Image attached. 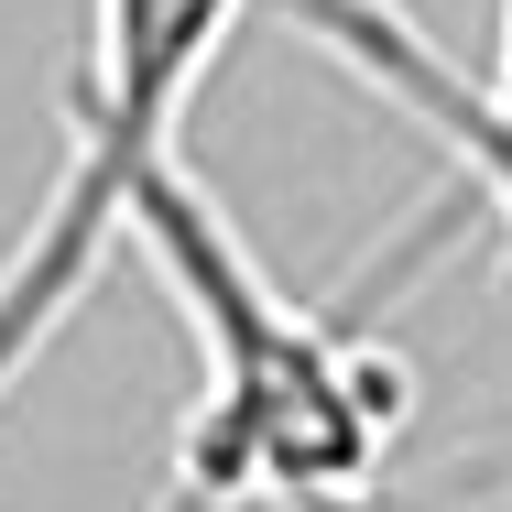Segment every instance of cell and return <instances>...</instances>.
Listing matches in <instances>:
<instances>
[{"mask_svg": "<svg viewBox=\"0 0 512 512\" xmlns=\"http://www.w3.org/2000/svg\"><path fill=\"white\" fill-rule=\"evenodd\" d=\"M131 251L164 273V295L197 338V414L175 436L164 512H371L382 447L404 436L414 382L404 360L338 338L316 306H295L262 251L229 229L197 164H164L131 197Z\"/></svg>", "mask_w": 512, "mask_h": 512, "instance_id": "cell-1", "label": "cell"}, {"mask_svg": "<svg viewBox=\"0 0 512 512\" xmlns=\"http://www.w3.org/2000/svg\"><path fill=\"white\" fill-rule=\"evenodd\" d=\"M240 11L251 0H88V44L66 77V164L22 218V240L0 251V393L88 306L99 262L131 240V197L164 164H186L175 120L218 66V44L240 33Z\"/></svg>", "mask_w": 512, "mask_h": 512, "instance_id": "cell-2", "label": "cell"}, {"mask_svg": "<svg viewBox=\"0 0 512 512\" xmlns=\"http://www.w3.org/2000/svg\"><path fill=\"white\" fill-rule=\"evenodd\" d=\"M284 22L306 33L338 77H360L393 120H414L458 164V186L480 197V218L512 240V109L491 99V77H469L404 0H284Z\"/></svg>", "mask_w": 512, "mask_h": 512, "instance_id": "cell-3", "label": "cell"}, {"mask_svg": "<svg viewBox=\"0 0 512 512\" xmlns=\"http://www.w3.org/2000/svg\"><path fill=\"white\" fill-rule=\"evenodd\" d=\"M491 99L512 109V0H502V55H491Z\"/></svg>", "mask_w": 512, "mask_h": 512, "instance_id": "cell-4", "label": "cell"}, {"mask_svg": "<svg viewBox=\"0 0 512 512\" xmlns=\"http://www.w3.org/2000/svg\"><path fill=\"white\" fill-rule=\"evenodd\" d=\"M371 512H382V502H371Z\"/></svg>", "mask_w": 512, "mask_h": 512, "instance_id": "cell-5", "label": "cell"}]
</instances>
